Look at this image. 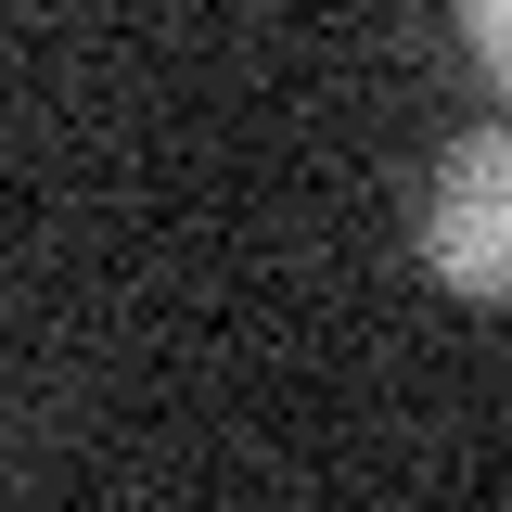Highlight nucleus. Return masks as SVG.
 Segmentation results:
<instances>
[{"mask_svg": "<svg viewBox=\"0 0 512 512\" xmlns=\"http://www.w3.org/2000/svg\"><path fill=\"white\" fill-rule=\"evenodd\" d=\"M423 269L448 295L512 308V128H474V141L436 154V180H423Z\"/></svg>", "mask_w": 512, "mask_h": 512, "instance_id": "nucleus-1", "label": "nucleus"}, {"mask_svg": "<svg viewBox=\"0 0 512 512\" xmlns=\"http://www.w3.org/2000/svg\"><path fill=\"white\" fill-rule=\"evenodd\" d=\"M461 26H474V52H487V77L512 90V0H461Z\"/></svg>", "mask_w": 512, "mask_h": 512, "instance_id": "nucleus-2", "label": "nucleus"}]
</instances>
